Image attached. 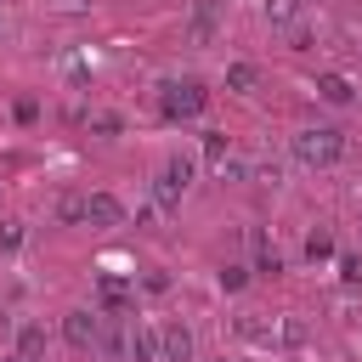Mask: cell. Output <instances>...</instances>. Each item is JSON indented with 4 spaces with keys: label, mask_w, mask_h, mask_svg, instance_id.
Instances as JSON below:
<instances>
[{
    "label": "cell",
    "mask_w": 362,
    "mask_h": 362,
    "mask_svg": "<svg viewBox=\"0 0 362 362\" xmlns=\"http://www.w3.org/2000/svg\"><path fill=\"white\" fill-rule=\"evenodd\" d=\"M339 153H345V136H339L334 124H300V130H294V158H300L305 170H328Z\"/></svg>",
    "instance_id": "cell-1"
},
{
    "label": "cell",
    "mask_w": 362,
    "mask_h": 362,
    "mask_svg": "<svg viewBox=\"0 0 362 362\" xmlns=\"http://www.w3.org/2000/svg\"><path fill=\"white\" fill-rule=\"evenodd\" d=\"M187 187H192V158H187V153H175V158L158 170V181H153V198H158V209H175V204L187 198Z\"/></svg>",
    "instance_id": "cell-2"
},
{
    "label": "cell",
    "mask_w": 362,
    "mask_h": 362,
    "mask_svg": "<svg viewBox=\"0 0 362 362\" xmlns=\"http://www.w3.org/2000/svg\"><path fill=\"white\" fill-rule=\"evenodd\" d=\"M62 339H68V351H96V339H102V311H96V305L62 311Z\"/></svg>",
    "instance_id": "cell-3"
},
{
    "label": "cell",
    "mask_w": 362,
    "mask_h": 362,
    "mask_svg": "<svg viewBox=\"0 0 362 362\" xmlns=\"http://www.w3.org/2000/svg\"><path fill=\"white\" fill-rule=\"evenodd\" d=\"M204 107V85L198 79H164V113L170 119H192Z\"/></svg>",
    "instance_id": "cell-4"
},
{
    "label": "cell",
    "mask_w": 362,
    "mask_h": 362,
    "mask_svg": "<svg viewBox=\"0 0 362 362\" xmlns=\"http://www.w3.org/2000/svg\"><path fill=\"white\" fill-rule=\"evenodd\" d=\"M85 221H90V226H102V232H119L130 215H124V204H119L113 192H90V198H85Z\"/></svg>",
    "instance_id": "cell-5"
},
{
    "label": "cell",
    "mask_w": 362,
    "mask_h": 362,
    "mask_svg": "<svg viewBox=\"0 0 362 362\" xmlns=\"http://www.w3.org/2000/svg\"><path fill=\"white\" fill-rule=\"evenodd\" d=\"M130 362H164V328L130 317Z\"/></svg>",
    "instance_id": "cell-6"
},
{
    "label": "cell",
    "mask_w": 362,
    "mask_h": 362,
    "mask_svg": "<svg viewBox=\"0 0 362 362\" xmlns=\"http://www.w3.org/2000/svg\"><path fill=\"white\" fill-rule=\"evenodd\" d=\"M198 356V339L187 322H164V362H192Z\"/></svg>",
    "instance_id": "cell-7"
},
{
    "label": "cell",
    "mask_w": 362,
    "mask_h": 362,
    "mask_svg": "<svg viewBox=\"0 0 362 362\" xmlns=\"http://www.w3.org/2000/svg\"><path fill=\"white\" fill-rule=\"evenodd\" d=\"M215 28H221V17H215V0H198L192 6V17H187V40H215Z\"/></svg>",
    "instance_id": "cell-8"
},
{
    "label": "cell",
    "mask_w": 362,
    "mask_h": 362,
    "mask_svg": "<svg viewBox=\"0 0 362 362\" xmlns=\"http://www.w3.org/2000/svg\"><path fill=\"white\" fill-rule=\"evenodd\" d=\"M17 356H28V362L45 356V328H40V322H23V328H17Z\"/></svg>",
    "instance_id": "cell-9"
},
{
    "label": "cell",
    "mask_w": 362,
    "mask_h": 362,
    "mask_svg": "<svg viewBox=\"0 0 362 362\" xmlns=\"http://www.w3.org/2000/svg\"><path fill=\"white\" fill-rule=\"evenodd\" d=\"M317 96H322V102H351L356 90H351L345 74H322V79H317Z\"/></svg>",
    "instance_id": "cell-10"
},
{
    "label": "cell",
    "mask_w": 362,
    "mask_h": 362,
    "mask_svg": "<svg viewBox=\"0 0 362 362\" xmlns=\"http://www.w3.org/2000/svg\"><path fill=\"white\" fill-rule=\"evenodd\" d=\"M255 85H260V68L255 62H232L226 68V90H255Z\"/></svg>",
    "instance_id": "cell-11"
},
{
    "label": "cell",
    "mask_w": 362,
    "mask_h": 362,
    "mask_svg": "<svg viewBox=\"0 0 362 362\" xmlns=\"http://www.w3.org/2000/svg\"><path fill=\"white\" fill-rule=\"evenodd\" d=\"M300 17V0H266V23L272 28H283V23H294Z\"/></svg>",
    "instance_id": "cell-12"
},
{
    "label": "cell",
    "mask_w": 362,
    "mask_h": 362,
    "mask_svg": "<svg viewBox=\"0 0 362 362\" xmlns=\"http://www.w3.org/2000/svg\"><path fill=\"white\" fill-rule=\"evenodd\" d=\"M305 255H311V260H328V255H334V238H328V232H311V238H305Z\"/></svg>",
    "instance_id": "cell-13"
},
{
    "label": "cell",
    "mask_w": 362,
    "mask_h": 362,
    "mask_svg": "<svg viewBox=\"0 0 362 362\" xmlns=\"http://www.w3.org/2000/svg\"><path fill=\"white\" fill-rule=\"evenodd\" d=\"M204 153H209V164H221L226 158V136L221 130H204Z\"/></svg>",
    "instance_id": "cell-14"
},
{
    "label": "cell",
    "mask_w": 362,
    "mask_h": 362,
    "mask_svg": "<svg viewBox=\"0 0 362 362\" xmlns=\"http://www.w3.org/2000/svg\"><path fill=\"white\" fill-rule=\"evenodd\" d=\"M243 283H249V266H221V288H232V294H238Z\"/></svg>",
    "instance_id": "cell-15"
},
{
    "label": "cell",
    "mask_w": 362,
    "mask_h": 362,
    "mask_svg": "<svg viewBox=\"0 0 362 362\" xmlns=\"http://www.w3.org/2000/svg\"><path fill=\"white\" fill-rule=\"evenodd\" d=\"M23 243V226L17 221H0V249H17Z\"/></svg>",
    "instance_id": "cell-16"
},
{
    "label": "cell",
    "mask_w": 362,
    "mask_h": 362,
    "mask_svg": "<svg viewBox=\"0 0 362 362\" xmlns=\"http://www.w3.org/2000/svg\"><path fill=\"white\" fill-rule=\"evenodd\" d=\"M57 6H62V11H79V6H85V0H57Z\"/></svg>",
    "instance_id": "cell-17"
},
{
    "label": "cell",
    "mask_w": 362,
    "mask_h": 362,
    "mask_svg": "<svg viewBox=\"0 0 362 362\" xmlns=\"http://www.w3.org/2000/svg\"><path fill=\"white\" fill-rule=\"evenodd\" d=\"M6 362H28V356H17V351H11V356H6Z\"/></svg>",
    "instance_id": "cell-18"
}]
</instances>
